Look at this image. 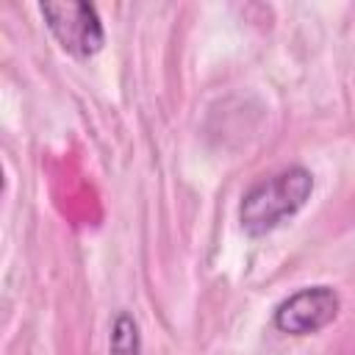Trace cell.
Here are the masks:
<instances>
[{
	"label": "cell",
	"instance_id": "obj_1",
	"mask_svg": "<svg viewBox=\"0 0 355 355\" xmlns=\"http://www.w3.org/2000/svg\"><path fill=\"white\" fill-rule=\"evenodd\" d=\"M313 191V175L305 166H288L252 183L239 202V222L247 236H266L291 219Z\"/></svg>",
	"mask_w": 355,
	"mask_h": 355
},
{
	"label": "cell",
	"instance_id": "obj_2",
	"mask_svg": "<svg viewBox=\"0 0 355 355\" xmlns=\"http://www.w3.org/2000/svg\"><path fill=\"white\" fill-rule=\"evenodd\" d=\"M39 14L44 17L47 31L55 42L75 58H92L105 44V31L97 8L92 3L78 0H47L39 3Z\"/></svg>",
	"mask_w": 355,
	"mask_h": 355
},
{
	"label": "cell",
	"instance_id": "obj_3",
	"mask_svg": "<svg viewBox=\"0 0 355 355\" xmlns=\"http://www.w3.org/2000/svg\"><path fill=\"white\" fill-rule=\"evenodd\" d=\"M338 294L330 286H308L286 297L275 308V327L288 336H311L324 330L338 316Z\"/></svg>",
	"mask_w": 355,
	"mask_h": 355
},
{
	"label": "cell",
	"instance_id": "obj_4",
	"mask_svg": "<svg viewBox=\"0 0 355 355\" xmlns=\"http://www.w3.org/2000/svg\"><path fill=\"white\" fill-rule=\"evenodd\" d=\"M108 355H141V336L139 324L128 311H119L111 322L108 336Z\"/></svg>",
	"mask_w": 355,
	"mask_h": 355
}]
</instances>
